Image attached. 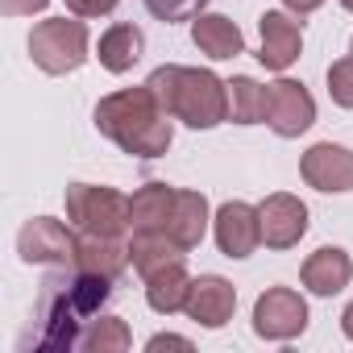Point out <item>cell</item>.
<instances>
[{
  "label": "cell",
  "mask_w": 353,
  "mask_h": 353,
  "mask_svg": "<svg viewBox=\"0 0 353 353\" xmlns=\"http://www.w3.org/2000/svg\"><path fill=\"white\" fill-rule=\"evenodd\" d=\"M170 112L158 104V96L145 88H125V92H112L96 104V129L117 141L125 154H137V158H158L170 150Z\"/></svg>",
  "instance_id": "cell-1"
},
{
  "label": "cell",
  "mask_w": 353,
  "mask_h": 353,
  "mask_svg": "<svg viewBox=\"0 0 353 353\" xmlns=\"http://www.w3.org/2000/svg\"><path fill=\"white\" fill-rule=\"evenodd\" d=\"M145 83L174 121H188L192 129H216L221 121H229V79L212 71L158 67Z\"/></svg>",
  "instance_id": "cell-2"
},
{
  "label": "cell",
  "mask_w": 353,
  "mask_h": 353,
  "mask_svg": "<svg viewBox=\"0 0 353 353\" xmlns=\"http://www.w3.org/2000/svg\"><path fill=\"white\" fill-rule=\"evenodd\" d=\"M112 295V279L104 274H92V270H79L67 279V283H46V295H42V336L38 345L42 349H71L79 345V320H88L104 299Z\"/></svg>",
  "instance_id": "cell-3"
},
{
  "label": "cell",
  "mask_w": 353,
  "mask_h": 353,
  "mask_svg": "<svg viewBox=\"0 0 353 353\" xmlns=\"http://www.w3.org/2000/svg\"><path fill=\"white\" fill-rule=\"evenodd\" d=\"M67 216L88 237H121L125 229H133L129 200L112 188H92V183H71L67 188Z\"/></svg>",
  "instance_id": "cell-4"
},
{
  "label": "cell",
  "mask_w": 353,
  "mask_h": 353,
  "mask_svg": "<svg viewBox=\"0 0 353 353\" xmlns=\"http://www.w3.org/2000/svg\"><path fill=\"white\" fill-rule=\"evenodd\" d=\"M30 54L46 75H67L88 59V26L83 21H67V17H50L42 26H34L30 34Z\"/></svg>",
  "instance_id": "cell-5"
},
{
  "label": "cell",
  "mask_w": 353,
  "mask_h": 353,
  "mask_svg": "<svg viewBox=\"0 0 353 353\" xmlns=\"http://www.w3.org/2000/svg\"><path fill=\"white\" fill-rule=\"evenodd\" d=\"M307 328V303L291 287H270L254 303V332L266 341H291Z\"/></svg>",
  "instance_id": "cell-6"
},
{
  "label": "cell",
  "mask_w": 353,
  "mask_h": 353,
  "mask_svg": "<svg viewBox=\"0 0 353 353\" xmlns=\"http://www.w3.org/2000/svg\"><path fill=\"white\" fill-rule=\"evenodd\" d=\"M17 250H21V262H46V266H67L75 262L79 254V237L63 225V221H50V216H34L26 221V229L17 233Z\"/></svg>",
  "instance_id": "cell-7"
},
{
  "label": "cell",
  "mask_w": 353,
  "mask_h": 353,
  "mask_svg": "<svg viewBox=\"0 0 353 353\" xmlns=\"http://www.w3.org/2000/svg\"><path fill=\"white\" fill-rule=\"evenodd\" d=\"M270 129L279 137H299L316 125V100L299 79H274L270 83Z\"/></svg>",
  "instance_id": "cell-8"
},
{
  "label": "cell",
  "mask_w": 353,
  "mask_h": 353,
  "mask_svg": "<svg viewBox=\"0 0 353 353\" xmlns=\"http://www.w3.org/2000/svg\"><path fill=\"white\" fill-rule=\"evenodd\" d=\"M258 221H262V241L270 250H291L307 233V208L299 196H287V192L266 196L258 204Z\"/></svg>",
  "instance_id": "cell-9"
},
{
  "label": "cell",
  "mask_w": 353,
  "mask_h": 353,
  "mask_svg": "<svg viewBox=\"0 0 353 353\" xmlns=\"http://www.w3.org/2000/svg\"><path fill=\"white\" fill-rule=\"evenodd\" d=\"M299 174L316 192H353V150L320 141L299 158Z\"/></svg>",
  "instance_id": "cell-10"
},
{
  "label": "cell",
  "mask_w": 353,
  "mask_h": 353,
  "mask_svg": "<svg viewBox=\"0 0 353 353\" xmlns=\"http://www.w3.org/2000/svg\"><path fill=\"white\" fill-rule=\"evenodd\" d=\"M216 245L225 258H250L262 241V221H258V208H250L245 200H229L221 204L216 212Z\"/></svg>",
  "instance_id": "cell-11"
},
{
  "label": "cell",
  "mask_w": 353,
  "mask_h": 353,
  "mask_svg": "<svg viewBox=\"0 0 353 353\" xmlns=\"http://www.w3.org/2000/svg\"><path fill=\"white\" fill-rule=\"evenodd\" d=\"M233 307H237V291H233L229 279H221V274H200V279H192V291H188L183 312H188L196 324H204V328H225V324L233 320Z\"/></svg>",
  "instance_id": "cell-12"
},
{
  "label": "cell",
  "mask_w": 353,
  "mask_h": 353,
  "mask_svg": "<svg viewBox=\"0 0 353 353\" xmlns=\"http://www.w3.org/2000/svg\"><path fill=\"white\" fill-rule=\"evenodd\" d=\"M258 30H262V50H258L262 67H266V71H287V67L299 59V46H303V26H299L291 13L270 9V13H262Z\"/></svg>",
  "instance_id": "cell-13"
},
{
  "label": "cell",
  "mask_w": 353,
  "mask_h": 353,
  "mask_svg": "<svg viewBox=\"0 0 353 353\" xmlns=\"http://www.w3.org/2000/svg\"><path fill=\"white\" fill-rule=\"evenodd\" d=\"M349 279H353V262L336 245H324L303 262V287L312 295H336V291L349 287Z\"/></svg>",
  "instance_id": "cell-14"
},
{
  "label": "cell",
  "mask_w": 353,
  "mask_h": 353,
  "mask_svg": "<svg viewBox=\"0 0 353 353\" xmlns=\"http://www.w3.org/2000/svg\"><path fill=\"white\" fill-rule=\"evenodd\" d=\"M208 233V200L200 192H179L174 196V212L166 225V237L183 250H196Z\"/></svg>",
  "instance_id": "cell-15"
},
{
  "label": "cell",
  "mask_w": 353,
  "mask_h": 353,
  "mask_svg": "<svg viewBox=\"0 0 353 353\" xmlns=\"http://www.w3.org/2000/svg\"><path fill=\"white\" fill-rule=\"evenodd\" d=\"M192 42H196L208 59H237V54L245 50L241 30H237L229 17H221V13H200V17H192Z\"/></svg>",
  "instance_id": "cell-16"
},
{
  "label": "cell",
  "mask_w": 353,
  "mask_h": 353,
  "mask_svg": "<svg viewBox=\"0 0 353 353\" xmlns=\"http://www.w3.org/2000/svg\"><path fill=\"white\" fill-rule=\"evenodd\" d=\"M174 188H166V183H145L133 200H129V221H133V229H141V233H166V225H170V212H174Z\"/></svg>",
  "instance_id": "cell-17"
},
{
  "label": "cell",
  "mask_w": 353,
  "mask_h": 353,
  "mask_svg": "<svg viewBox=\"0 0 353 353\" xmlns=\"http://www.w3.org/2000/svg\"><path fill=\"white\" fill-rule=\"evenodd\" d=\"M188 291H192V279H188V270H183V258L170 262V266H162V270H154V274L145 279V303H150L154 312H162V316L179 312V307L188 303Z\"/></svg>",
  "instance_id": "cell-18"
},
{
  "label": "cell",
  "mask_w": 353,
  "mask_h": 353,
  "mask_svg": "<svg viewBox=\"0 0 353 353\" xmlns=\"http://www.w3.org/2000/svg\"><path fill=\"white\" fill-rule=\"evenodd\" d=\"M75 266L79 270H92V274H104V279H117L125 266H129V245H121L117 237H79V254H75Z\"/></svg>",
  "instance_id": "cell-19"
},
{
  "label": "cell",
  "mask_w": 353,
  "mask_h": 353,
  "mask_svg": "<svg viewBox=\"0 0 353 353\" xmlns=\"http://www.w3.org/2000/svg\"><path fill=\"white\" fill-rule=\"evenodd\" d=\"M188 250L183 245H174L166 233H141V229H133V241H129V262H133V270H141L145 279L154 274V270H162V266H170V262H179Z\"/></svg>",
  "instance_id": "cell-20"
},
{
  "label": "cell",
  "mask_w": 353,
  "mask_h": 353,
  "mask_svg": "<svg viewBox=\"0 0 353 353\" xmlns=\"http://www.w3.org/2000/svg\"><path fill=\"white\" fill-rule=\"evenodd\" d=\"M141 50H145V38H141V30L137 26H112L104 38H100V63L112 71V75H125V71H133V63L141 59Z\"/></svg>",
  "instance_id": "cell-21"
},
{
  "label": "cell",
  "mask_w": 353,
  "mask_h": 353,
  "mask_svg": "<svg viewBox=\"0 0 353 353\" xmlns=\"http://www.w3.org/2000/svg\"><path fill=\"white\" fill-rule=\"evenodd\" d=\"M229 117L237 125H258L270 117V88L254 83L250 75H233L229 79Z\"/></svg>",
  "instance_id": "cell-22"
},
{
  "label": "cell",
  "mask_w": 353,
  "mask_h": 353,
  "mask_svg": "<svg viewBox=\"0 0 353 353\" xmlns=\"http://www.w3.org/2000/svg\"><path fill=\"white\" fill-rule=\"evenodd\" d=\"M129 345H133V332L121 316H104L88 332H79V349H88V353H125Z\"/></svg>",
  "instance_id": "cell-23"
},
{
  "label": "cell",
  "mask_w": 353,
  "mask_h": 353,
  "mask_svg": "<svg viewBox=\"0 0 353 353\" xmlns=\"http://www.w3.org/2000/svg\"><path fill=\"white\" fill-rule=\"evenodd\" d=\"M328 96L341 108H353V54L328 67Z\"/></svg>",
  "instance_id": "cell-24"
},
{
  "label": "cell",
  "mask_w": 353,
  "mask_h": 353,
  "mask_svg": "<svg viewBox=\"0 0 353 353\" xmlns=\"http://www.w3.org/2000/svg\"><path fill=\"white\" fill-rule=\"evenodd\" d=\"M145 9L158 17V21H188V17H200L204 0H145Z\"/></svg>",
  "instance_id": "cell-25"
},
{
  "label": "cell",
  "mask_w": 353,
  "mask_h": 353,
  "mask_svg": "<svg viewBox=\"0 0 353 353\" xmlns=\"http://www.w3.org/2000/svg\"><path fill=\"white\" fill-rule=\"evenodd\" d=\"M67 9L75 17H104V13L117 9V0H67Z\"/></svg>",
  "instance_id": "cell-26"
},
{
  "label": "cell",
  "mask_w": 353,
  "mask_h": 353,
  "mask_svg": "<svg viewBox=\"0 0 353 353\" xmlns=\"http://www.w3.org/2000/svg\"><path fill=\"white\" fill-rule=\"evenodd\" d=\"M50 0H0V13L5 17H26V13H42Z\"/></svg>",
  "instance_id": "cell-27"
},
{
  "label": "cell",
  "mask_w": 353,
  "mask_h": 353,
  "mask_svg": "<svg viewBox=\"0 0 353 353\" xmlns=\"http://www.w3.org/2000/svg\"><path fill=\"white\" fill-rule=\"evenodd\" d=\"M145 349H150V353H158V349H192V341H188V336H170V332H162V336H150Z\"/></svg>",
  "instance_id": "cell-28"
},
{
  "label": "cell",
  "mask_w": 353,
  "mask_h": 353,
  "mask_svg": "<svg viewBox=\"0 0 353 353\" xmlns=\"http://www.w3.org/2000/svg\"><path fill=\"white\" fill-rule=\"evenodd\" d=\"M283 5H287L291 13H299V17H303V13H316V9L324 5V0H283Z\"/></svg>",
  "instance_id": "cell-29"
},
{
  "label": "cell",
  "mask_w": 353,
  "mask_h": 353,
  "mask_svg": "<svg viewBox=\"0 0 353 353\" xmlns=\"http://www.w3.org/2000/svg\"><path fill=\"white\" fill-rule=\"evenodd\" d=\"M341 328H345V336H349V341H353V303H349V307H345V316H341Z\"/></svg>",
  "instance_id": "cell-30"
},
{
  "label": "cell",
  "mask_w": 353,
  "mask_h": 353,
  "mask_svg": "<svg viewBox=\"0 0 353 353\" xmlns=\"http://www.w3.org/2000/svg\"><path fill=\"white\" fill-rule=\"evenodd\" d=\"M341 5H345V9H349V13H353V0H341Z\"/></svg>",
  "instance_id": "cell-31"
}]
</instances>
